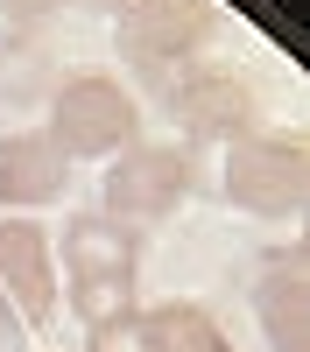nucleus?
<instances>
[{"instance_id":"13","label":"nucleus","mask_w":310,"mask_h":352,"mask_svg":"<svg viewBox=\"0 0 310 352\" xmlns=\"http://www.w3.org/2000/svg\"><path fill=\"white\" fill-rule=\"evenodd\" d=\"M99 8H113V14H134V8H141V0H99Z\"/></svg>"},{"instance_id":"5","label":"nucleus","mask_w":310,"mask_h":352,"mask_svg":"<svg viewBox=\"0 0 310 352\" xmlns=\"http://www.w3.org/2000/svg\"><path fill=\"white\" fill-rule=\"evenodd\" d=\"M190 184H197V169H190V155L177 141H127L106 162V219L155 226L190 197Z\"/></svg>"},{"instance_id":"6","label":"nucleus","mask_w":310,"mask_h":352,"mask_svg":"<svg viewBox=\"0 0 310 352\" xmlns=\"http://www.w3.org/2000/svg\"><path fill=\"white\" fill-rule=\"evenodd\" d=\"M212 28H219V8H212V0H141L134 14H120V56L162 85L177 64L205 56Z\"/></svg>"},{"instance_id":"7","label":"nucleus","mask_w":310,"mask_h":352,"mask_svg":"<svg viewBox=\"0 0 310 352\" xmlns=\"http://www.w3.org/2000/svg\"><path fill=\"white\" fill-rule=\"evenodd\" d=\"M0 296L14 303L21 324H49L56 268H49V232L36 219H0Z\"/></svg>"},{"instance_id":"2","label":"nucleus","mask_w":310,"mask_h":352,"mask_svg":"<svg viewBox=\"0 0 310 352\" xmlns=\"http://www.w3.org/2000/svg\"><path fill=\"white\" fill-rule=\"evenodd\" d=\"M49 134H56V148H64L71 162H106V155H120L127 141H141V106L120 78H106V71H71L64 85H56V99H49Z\"/></svg>"},{"instance_id":"3","label":"nucleus","mask_w":310,"mask_h":352,"mask_svg":"<svg viewBox=\"0 0 310 352\" xmlns=\"http://www.w3.org/2000/svg\"><path fill=\"white\" fill-rule=\"evenodd\" d=\"M169 120L184 134L205 141H240L261 134V99H254V78L240 64H219V56H190V64L169 71Z\"/></svg>"},{"instance_id":"12","label":"nucleus","mask_w":310,"mask_h":352,"mask_svg":"<svg viewBox=\"0 0 310 352\" xmlns=\"http://www.w3.org/2000/svg\"><path fill=\"white\" fill-rule=\"evenodd\" d=\"M49 8H64V0H0V14H8V21H43Z\"/></svg>"},{"instance_id":"4","label":"nucleus","mask_w":310,"mask_h":352,"mask_svg":"<svg viewBox=\"0 0 310 352\" xmlns=\"http://www.w3.org/2000/svg\"><path fill=\"white\" fill-rule=\"evenodd\" d=\"M225 197L254 219H296L310 197V155L296 134H240L225 141Z\"/></svg>"},{"instance_id":"8","label":"nucleus","mask_w":310,"mask_h":352,"mask_svg":"<svg viewBox=\"0 0 310 352\" xmlns=\"http://www.w3.org/2000/svg\"><path fill=\"white\" fill-rule=\"evenodd\" d=\"M254 317L275 352H310V289H303V247L268 254L261 282H254Z\"/></svg>"},{"instance_id":"10","label":"nucleus","mask_w":310,"mask_h":352,"mask_svg":"<svg viewBox=\"0 0 310 352\" xmlns=\"http://www.w3.org/2000/svg\"><path fill=\"white\" fill-rule=\"evenodd\" d=\"M141 324H148V352H233L205 303H155L141 310Z\"/></svg>"},{"instance_id":"11","label":"nucleus","mask_w":310,"mask_h":352,"mask_svg":"<svg viewBox=\"0 0 310 352\" xmlns=\"http://www.w3.org/2000/svg\"><path fill=\"white\" fill-rule=\"evenodd\" d=\"M85 352H148V324H141V310L99 317V324L85 331Z\"/></svg>"},{"instance_id":"9","label":"nucleus","mask_w":310,"mask_h":352,"mask_svg":"<svg viewBox=\"0 0 310 352\" xmlns=\"http://www.w3.org/2000/svg\"><path fill=\"white\" fill-rule=\"evenodd\" d=\"M71 184V155L56 148V134H0V204H49Z\"/></svg>"},{"instance_id":"1","label":"nucleus","mask_w":310,"mask_h":352,"mask_svg":"<svg viewBox=\"0 0 310 352\" xmlns=\"http://www.w3.org/2000/svg\"><path fill=\"white\" fill-rule=\"evenodd\" d=\"M64 268H71V303L85 324L113 310H134V268H141V232L127 219L78 212L64 226Z\"/></svg>"}]
</instances>
